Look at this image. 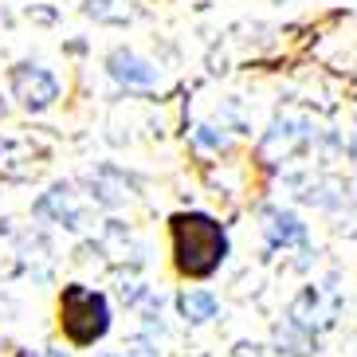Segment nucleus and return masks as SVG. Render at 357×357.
I'll return each mask as SVG.
<instances>
[{
	"mask_svg": "<svg viewBox=\"0 0 357 357\" xmlns=\"http://www.w3.org/2000/svg\"><path fill=\"white\" fill-rule=\"evenodd\" d=\"M12 95H16V102L28 114H40V110L55 106V98H59V79L47 67L20 63V67H12Z\"/></svg>",
	"mask_w": 357,
	"mask_h": 357,
	"instance_id": "nucleus-3",
	"label": "nucleus"
},
{
	"mask_svg": "<svg viewBox=\"0 0 357 357\" xmlns=\"http://www.w3.org/2000/svg\"><path fill=\"white\" fill-rule=\"evenodd\" d=\"M177 310H181L185 322L204 326V322H212V318L220 314V298H216L212 291H204V287H189V291H181Z\"/></svg>",
	"mask_w": 357,
	"mask_h": 357,
	"instance_id": "nucleus-5",
	"label": "nucleus"
},
{
	"mask_svg": "<svg viewBox=\"0 0 357 357\" xmlns=\"http://www.w3.org/2000/svg\"><path fill=\"white\" fill-rule=\"evenodd\" d=\"M169 248H173V267L185 279H212L228 263L231 240L216 216L208 212H173L169 216Z\"/></svg>",
	"mask_w": 357,
	"mask_h": 357,
	"instance_id": "nucleus-1",
	"label": "nucleus"
},
{
	"mask_svg": "<svg viewBox=\"0 0 357 357\" xmlns=\"http://www.w3.org/2000/svg\"><path fill=\"white\" fill-rule=\"evenodd\" d=\"M110 322H114V314H110V298L102 291L86 283H67L59 291V330L71 346L86 349L102 342L110 334Z\"/></svg>",
	"mask_w": 357,
	"mask_h": 357,
	"instance_id": "nucleus-2",
	"label": "nucleus"
},
{
	"mask_svg": "<svg viewBox=\"0 0 357 357\" xmlns=\"http://www.w3.org/2000/svg\"><path fill=\"white\" fill-rule=\"evenodd\" d=\"M16 357H43V354H36V349H24V354H16Z\"/></svg>",
	"mask_w": 357,
	"mask_h": 357,
	"instance_id": "nucleus-7",
	"label": "nucleus"
},
{
	"mask_svg": "<svg viewBox=\"0 0 357 357\" xmlns=\"http://www.w3.org/2000/svg\"><path fill=\"white\" fill-rule=\"evenodd\" d=\"M102 357H126V354H102Z\"/></svg>",
	"mask_w": 357,
	"mask_h": 357,
	"instance_id": "nucleus-8",
	"label": "nucleus"
},
{
	"mask_svg": "<svg viewBox=\"0 0 357 357\" xmlns=\"http://www.w3.org/2000/svg\"><path fill=\"white\" fill-rule=\"evenodd\" d=\"M106 71H110V79L122 86H158L161 83V71L149 59H142L137 52H126V47H118V52H110V59H106Z\"/></svg>",
	"mask_w": 357,
	"mask_h": 357,
	"instance_id": "nucleus-4",
	"label": "nucleus"
},
{
	"mask_svg": "<svg viewBox=\"0 0 357 357\" xmlns=\"http://www.w3.org/2000/svg\"><path fill=\"white\" fill-rule=\"evenodd\" d=\"M263 231H267V240H271L275 248H291V243H303V240H306V224L298 220L294 212H287V208L267 212V224H263Z\"/></svg>",
	"mask_w": 357,
	"mask_h": 357,
	"instance_id": "nucleus-6",
	"label": "nucleus"
},
{
	"mask_svg": "<svg viewBox=\"0 0 357 357\" xmlns=\"http://www.w3.org/2000/svg\"><path fill=\"white\" fill-rule=\"evenodd\" d=\"M275 4H287V0H275Z\"/></svg>",
	"mask_w": 357,
	"mask_h": 357,
	"instance_id": "nucleus-9",
	"label": "nucleus"
}]
</instances>
